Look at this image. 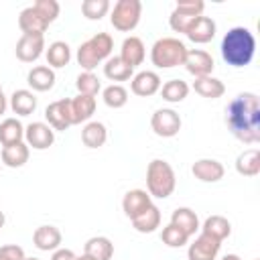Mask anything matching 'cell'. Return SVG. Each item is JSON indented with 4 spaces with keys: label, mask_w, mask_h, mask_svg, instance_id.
I'll return each mask as SVG.
<instances>
[{
    "label": "cell",
    "mask_w": 260,
    "mask_h": 260,
    "mask_svg": "<svg viewBox=\"0 0 260 260\" xmlns=\"http://www.w3.org/2000/svg\"><path fill=\"white\" fill-rule=\"evenodd\" d=\"M28 144L26 142H16V144H8V146H2V152H0V158L6 167L10 169H18L22 167L26 160H28Z\"/></svg>",
    "instance_id": "obj_23"
},
{
    "label": "cell",
    "mask_w": 260,
    "mask_h": 260,
    "mask_svg": "<svg viewBox=\"0 0 260 260\" xmlns=\"http://www.w3.org/2000/svg\"><path fill=\"white\" fill-rule=\"evenodd\" d=\"M171 223L177 225L179 230H183L187 236H193L199 230V217L189 207H177L171 215Z\"/></svg>",
    "instance_id": "obj_28"
},
{
    "label": "cell",
    "mask_w": 260,
    "mask_h": 260,
    "mask_svg": "<svg viewBox=\"0 0 260 260\" xmlns=\"http://www.w3.org/2000/svg\"><path fill=\"white\" fill-rule=\"evenodd\" d=\"M221 260H242V258H240L238 254H225V256H223Z\"/></svg>",
    "instance_id": "obj_44"
},
{
    "label": "cell",
    "mask_w": 260,
    "mask_h": 260,
    "mask_svg": "<svg viewBox=\"0 0 260 260\" xmlns=\"http://www.w3.org/2000/svg\"><path fill=\"white\" fill-rule=\"evenodd\" d=\"M6 112V95H4V91H2V85H0V116Z\"/></svg>",
    "instance_id": "obj_43"
},
{
    "label": "cell",
    "mask_w": 260,
    "mask_h": 260,
    "mask_svg": "<svg viewBox=\"0 0 260 260\" xmlns=\"http://www.w3.org/2000/svg\"><path fill=\"white\" fill-rule=\"evenodd\" d=\"M24 260H39V258H24Z\"/></svg>",
    "instance_id": "obj_47"
},
{
    "label": "cell",
    "mask_w": 260,
    "mask_h": 260,
    "mask_svg": "<svg viewBox=\"0 0 260 260\" xmlns=\"http://www.w3.org/2000/svg\"><path fill=\"white\" fill-rule=\"evenodd\" d=\"M193 89L201 95V98H209V100H217L223 95L225 91V85L221 79L217 77H211V75H205V77H197L193 81Z\"/></svg>",
    "instance_id": "obj_26"
},
{
    "label": "cell",
    "mask_w": 260,
    "mask_h": 260,
    "mask_svg": "<svg viewBox=\"0 0 260 260\" xmlns=\"http://www.w3.org/2000/svg\"><path fill=\"white\" fill-rule=\"evenodd\" d=\"M108 10H110L108 0H83L81 2V12L89 20H100L102 16H106Z\"/></svg>",
    "instance_id": "obj_38"
},
{
    "label": "cell",
    "mask_w": 260,
    "mask_h": 260,
    "mask_svg": "<svg viewBox=\"0 0 260 260\" xmlns=\"http://www.w3.org/2000/svg\"><path fill=\"white\" fill-rule=\"evenodd\" d=\"M104 102H106L108 108H114V110L126 106V102H128V91H126V87H122L120 83L108 85V87L104 89Z\"/></svg>",
    "instance_id": "obj_37"
},
{
    "label": "cell",
    "mask_w": 260,
    "mask_h": 260,
    "mask_svg": "<svg viewBox=\"0 0 260 260\" xmlns=\"http://www.w3.org/2000/svg\"><path fill=\"white\" fill-rule=\"evenodd\" d=\"M47 63H49V67L53 69V67H65L67 63H69V59H71V49H69V45L65 43V41H55V43H51L49 45V49H47Z\"/></svg>",
    "instance_id": "obj_33"
},
{
    "label": "cell",
    "mask_w": 260,
    "mask_h": 260,
    "mask_svg": "<svg viewBox=\"0 0 260 260\" xmlns=\"http://www.w3.org/2000/svg\"><path fill=\"white\" fill-rule=\"evenodd\" d=\"M183 65H185V69H187L191 75H195V79H197V77L211 75V71H213V67H215L213 57H211L207 51H203V49H191V51H187Z\"/></svg>",
    "instance_id": "obj_10"
},
{
    "label": "cell",
    "mask_w": 260,
    "mask_h": 260,
    "mask_svg": "<svg viewBox=\"0 0 260 260\" xmlns=\"http://www.w3.org/2000/svg\"><path fill=\"white\" fill-rule=\"evenodd\" d=\"M95 112V98L91 95H81L77 93L71 100V122L73 124H81L87 122Z\"/></svg>",
    "instance_id": "obj_22"
},
{
    "label": "cell",
    "mask_w": 260,
    "mask_h": 260,
    "mask_svg": "<svg viewBox=\"0 0 260 260\" xmlns=\"http://www.w3.org/2000/svg\"><path fill=\"white\" fill-rule=\"evenodd\" d=\"M150 205H152L150 195H148V191H144V189H132V191H128V193L124 195V199H122V209H124V213H126L130 219L138 217V215H140L142 211H146Z\"/></svg>",
    "instance_id": "obj_14"
},
{
    "label": "cell",
    "mask_w": 260,
    "mask_h": 260,
    "mask_svg": "<svg viewBox=\"0 0 260 260\" xmlns=\"http://www.w3.org/2000/svg\"><path fill=\"white\" fill-rule=\"evenodd\" d=\"M201 234H207L215 240H225L230 234H232V223L223 217V215H209L205 221H203V228H201Z\"/></svg>",
    "instance_id": "obj_30"
},
{
    "label": "cell",
    "mask_w": 260,
    "mask_h": 260,
    "mask_svg": "<svg viewBox=\"0 0 260 260\" xmlns=\"http://www.w3.org/2000/svg\"><path fill=\"white\" fill-rule=\"evenodd\" d=\"M45 35H22L16 43V57L24 63H32L43 55Z\"/></svg>",
    "instance_id": "obj_12"
},
{
    "label": "cell",
    "mask_w": 260,
    "mask_h": 260,
    "mask_svg": "<svg viewBox=\"0 0 260 260\" xmlns=\"http://www.w3.org/2000/svg\"><path fill=\"white\" fill-rule=\"evenodd\" d=\"M203 8H205V4H203L201 0L179 2V4L175 6V10L171 12V16H169L171 28H173L175 32H185L187 26H189L197 16L203 14Z\"/></svg>",
    "instance_id": "obj_7"
},
{
    "label": "cell",
    "mask_w": 260,
    "mask_h": 260,
    "mask_svg": "<svg viewBox=\"0 0 260 260\" xmlns=\"http://www.w3.org/2000/svg\"><path fill=\"white\" fill-rule=\"evenodd\" d=\"M51 260H75V254L69 248H57L51 256Z\"/></svg>",
    "instance_id": "obj_42"
},
{
    "label": "cell",
    "mask_w": 260,
    "mask_h": 260,
    "mask_svg": "<svg viewBox=\"0 0 260 260\" xmlns=\"http://www.w3.org/2000/svg\"><path fill=\"white\" fill-rule=\"evenodd\" d=\"M219 246H221L219 240H215L207 234H199L195 238V242L189 246L187 256H189V260H215Z\"/></svg>",
    "instance_id": "obj_13"
},
{
    "label": "cell",
    "mask_w": 260,
    "mask_h": 260,
    "mask_svg": "<svg viewBox=\"0 0 260 260\" xmlns=\"http://www.w3.org/2000/svg\"><path fill=\"white\" fill-rule=\"evenodd\" d=\"M132 73H134V69L130 65H126L120 59V55L118 57H110L106 61V65H104V75L108 79H112V81H126V79L132 77Z\"/></svg>",
    "instance_id": "obj_34"
},
{
    "label": "cell",
    "mask_w": 260,
    "mask_h": 260,
    "mask_svg": "<svg viewBox=\"0 0 260 260\" xmlns=\"http://www.w3.org/2000/svg\"><path fill=\"white\" fill-rule=\"evenodd\" d=\"M32 8L41 14L43 20H47L49 24L59 16V2L57 0H37L32 4Z\"/></svg>",
    "instance_id": "obj_40"
},
{
    "label": "cell",
    "mask_w": 260,
    "mask_h": 260,
    "mask_svg": "<svg viewBox=\"0 0 260 260\" xmlns=\"http://www.w3.org/2000/svg\"><path fill=\"white\" fill-rule=\"evenodd\" d=\"M61 232L55 225H39L32 234V244L43 252H55L61 246Z\"/></svg>",
    "instance_id": "obj_17"
},
{
    "label": "cell",
    "mask_w": 260,
    "mask_h": 260,
    "mask_svg": "<svg viewBox=\"0 0 260 260\" xmlns=\"http://www.w3.org/2000/svg\"><path fill=\"white\" fill-rule=\"evenodd\" d=\"M10 108L18 116H28L37 110V95L30 89H16L10 95Z\"/></svg>",
    "instance_id": "obj_27"
},
{
    "label": "cell",
    "mask_w": 260,
    "mask_h": 260,
    "mask_svg": "<svg viewBox=\"0 0 260 260\" xmlns=\"http://www.w3.org/2000/svg\"><path fill=\"white\" fill-rule=\"evenodd\" d=\"M75 87H77V91L81 95H91L93 98L102 89V83H100V79H98V75L93 71H83V73L77 75Z\"/></svg>",
    "instance_id": "obj_36"
},
{
    "label": "cell",
    "mask_w": 260,
    "mask_h": 260,
    "mask_svg": "<svg viewBox=\"0 0 260 260\" xmlns=\"http://www.w3.org/2000/svg\"><path fill=\"white\" fill-rule=\"evenodd\" d=\"M75 260H93V258H89L87 254H81V256H75Z\"/></svg>",
    "instance_id": "obj_46"
},
{
    "label": "cell",
    "mask_w": 260,
    "mask_h": 260,
    "mask_svg": "<svg viewBox=\"0 0 260 260\" xmlns=\"http://www.w3.org/2000/svg\"><path fill=\"white\" fill-rule=\"evenodd\" d=\"M0 258H4V260H24L26 256H24V250L20 246L6 244V246L0 248Z\"/></svg>",
    "instance_id": "obj_41"
},
{
    "label": "cell",
    "mask_w": 260,
    "mask_h": 260,
    "mask_svg": "<svg viewBox=\"0 0 260 260\" xmlns=\"http://www.w3.org/2000/svg\"><path fill=\"white\" fill-rule=\"evenodd\" d=\"M83 254H87L93 260H110L114 254V244L106 236H93L85 242Z\"/></svg>",
    "instance_id": "obj_25"
},
{
    "label": "cell",
    "mask_w": 260,
    "mask_h": 260,
    "mask_svg": "<svg viewBox=\"0 0 260 260\" xmlns=\"http://www.w3.org/2000/svg\"><path fill=\"white\" fill-rule=\"evenodd\" d=\"M132 225L140 234H150L160 225V211L156 205H150L146 211H142L138 217L132 219Z\"/></svg>",
    "instance_id": "obj_32"
},
{
    "label": "cell",
    "mask_w": 260,
    "mask_h": 260,
    "mask_svg": "<svg viewBox=\"0 0 260 260\" xmlns=\"http://www.w3.org/2000/svg\"><path fill=\"white\" fill-rule=\"evenodd\" d=\"M24 140L37 150H45L55 142V130L45 122H30L24 128Z\"/></svg>",
    "instance_id": "obj_11"
},
{
    "label": "cell",
    "mask_w": 260,
    "mask_h": 260,
    "mask_svg": "<svg viewBox=\"0 0 260 260\" xmlns=\"http://www.w3.org/2000/svg\"><path fill=\"white\" fill-rule=\"evenodd\" d=\"M221 57L232 67H246L256 53V39L250 28L234 26L221 39Z\"/></svg>",
    "instance_id": "obj_2"
},
{
    "label": "cell",
    "mask_w": 260,
    "mask_h": 260,
    "mask_svg": "<svg viewBox=\"0 0 260 260\" xmlns=\"http://www.w3.org/2000/svg\"><path fill=\"white\" fill-rule=\"evenodd\" d=\"M45 118L53 130H67L71 122V100L63 98L57 102H51L45 110Z\"/></svg>",
    "instance_id": "obj_9"
},
{
    "label": "cell",
    "mask_w": 260,
    "mask_h": 260,
    "mask_svg": "<svg viewBox=\"0 0 260 260\" xmlns=\"http://www.w3.org/2000/svg\"><path fill=\"white\" fill-rule=\"evenodd\" d=\"M160 240H162L167 246H171V248H181V246H185V244H187L189 236H187L183 230H179L177 225L169 223V225H165V228H162Z\"/></svg>",
    "instance_id": "obj_39"
},
{
    "label": "cell",
    "mask_w": 260,
    "mask_h": 260,
    "mask_svg": "<svg viewBox=\"0 0 260 260\" xmlns=\"http://www.w3.org/2000/svg\"><path fill=\"white\" fill-rule=\"evenodd\" d=\"M187 93H189V85H187L183 79H171V81H167V83L160 87L162 100H167V102H171V104L183 102V100L187 98Z\"/></svg>",
    "instance_id": "obj_35"
},
{
    "label": "cell",
    "mask_w": 260,
    "mask_h": 260,
    "mask_svg": "<svg viewBox=\"0 0 260 260\" xmlns=\"http://www.w3.org/2000/svg\"><path fill=\"white\" fill-rule=\"evenodd\" d=\"M18 26L22 30V35H43L49 26L47 20L41 18V14L32 8V6H26L24 10H20L18 14Z\"/></svg>",
    "instance_id": "obj_19"
},
{
    "label": "cell",
    "mask_w": 260,
    "mask_h": 260,
    "mask_svg": "<svg viewBox=\"0 0 260 260\" xmlns=\"http://www.w3.org/2000/svg\"><path fill=\"white\" fill-rule=\"evenodd\" d=\"M114 49V39L108 32H98L91 39H87L85 43L79 45L77 49V63L81 65V69L85 71H93L98 67V63H102L104 59L110 57Z\"/></svg>",
    "instance_id": "obj_4"
},
{
    "label": "cell",
    "mask_w": 260,
    "mask_h": 260,
    "mask_svg": "<svg viewBox=\"0 0 260 260\" xmlns=\"http://www.w3.org/2000/svg\"><path fill=\"white\" fill-rule=\"evenodd\" d=\"M187 39L193 43H209L215 37V20L209 16H197L185 30Z\"/></svg>",
    "instance_id": "obj_15"
},
{
    "label": "cell",
    "mask_w": 260,
    "mask_h": 260,
    "mask_svg": "<svg viewBox=\"0 0 260 260\" xmlns=\"http://www.w3.org/2000/svg\"><path fill=\"white\" fill-rule=\"evenodd\" d=\"M22 138H24V128L16 118H6V120L0 122V142H2V146L22 142Z\"/></svg>",
    "instance_id": "obj_31"
},
{
    "label": "cell",
    "mask_w": 260,
    "mask_h": 260,
    "mask_svg": "<svg viewBox=\"0 0 260 260\" xmlns=\"http://www.w3.org/2000/svg\"><path fill=\"white\" fill-rule=\"evenodd\" d=\"M130 87H132V91L136 95L148 98V95H154L160 89V77L154 71H140V73H136L132 77Z\"/></svg>",
    "instance_id": "obj_18"
},
{
    "label": "cell",
    "mask_w": 260,
    "mask_h": 260,
    "mask_svg": "<svg viewBox=\"0 0 260 260\" xmlns=\"http://www.w3.org/2000/svg\"><path fill=\"white\" fill-rule=\"evenodd\" d=\"M191 173L203 183H215L223 177V165L215 158H199L193 162Z\"/></svg>",
    "instance_id": "obj_16"
},
{
    "label": "cell",
    "mask_w": 260,
    "mask_h": 260,
    "mask_svg": "<svg viewBox=\"0 0 260 260\" xmlns=\"http://www.w3.org/2000/svg\"><path fill=\"white\" fill-rule=\"evenodd\" d=\"M236 171L244 177H256L260 173V150L248 148L238 154L236 158Z\"/></svg>",
    "instance_id": "obj_24"
},
{
    "label": "cell",
    "mask_w": 260,
    "mask_h": 260,
    "mask_svg": "<svg viewBox=\"0 0 260 260\" xmlns=\"http://www.w3.org/2000/svg\"><path fill=\"white\" fill-rule=\"evenodd\" d=\"M4 221H6V215H4V211L0 209V230L4 228Z\"/></svg>",
    "instance_id": "obj_45"
},
{
    "label": "cell",
    "mask_w": 260,
    "mask_h": 260,
    "mask_svg": "<svg viewBox=\"0 0 260 260\" xmlns=\"http://www.w3.org/2000/svg\"><path fill=\"white\" fill-rule=\"evenodd\" d=\"M225 124L230 132L246 144L260 140V102L252 91L238 93L225 108Z\"/></svg>",
    "instance_id": "obj_1"
},
{
    "label": "cell",
    "mask_w": 260,
    "mask_h": 260,
    "mask_svg": "<svg viewBox=\"0 0 260 260\" xmlns=\"http://www.w3.org/2000/svg\"><path fill=\"white\" fill-rule=\"evenodd\" d=\"M150 126H152L156 136L171 138V136H177L181 130V116L171 108H162V110H156L152 114Z\"/></svg>",
    "instance_id": "obj_8"
},
{
    "label": "cell",
    "mask_w": 260,
    "mask_h": 260,
    "mask_svg": "<svg viewBox=\"0 0 260 260\" xmlns=\"http://www.w3.org/2000/svg\"><path fill=\"white\" fill-rule=\"evenodd\" d=\"M106 138H108V130H106V126L102 122H87L83 126V130H81V140H83V144L87 148L104 146Z\"/></svg>",
    "instance_id": "obj_29"
},
{
    "label": "cell",
    "mask_w": 260,
    "mask_h": 260,
    "mask_svg": "<svg viewBox=\"0 0 260 260\" xmlns=\"http://www.w3.org/2000/svg\"><path fill=\"white\" fill-rule=\"evenodd\" d=\"M26 83L35 89V91H49L55 85V71L47 65H37L28 71L26 75Z\"/></svg>",
    "instance_id": "obj_21"
},
{
    "label": "cell",
    "mask_w": 260,
    "mask_h": 260,
    "mask_svg": "<svg viewBox=\"0 0 260 260\" xmlns=\"http://www.w3.org/2000/svg\"><path fill=\"white\" fill-rule=\"evenodd\" d=\"M144 55H146L144 43H142L138 37H128V39H124L122 51H120V59H122L126 65H130V67L134 69L136 65H140V63L144 61Z\"/></svg>",
    "instance_id": "obj_20"
},
{
    "label": "cell",
    "mask_w": 260,
    "mask_h": 260,
    "mask_svg": "<svg viewBox=\"0 0 260 260\" xmlns=\"http://www.w3.org/2000/svg\"><path fill=\"white\" fill-rule=\"evenodd\" d=\"M187 47L183 41L175 39V37H162L158 39L152 49H150V61L152 65L160 67V69H169V67H177L183 65L185 55H187Z\"/></svg>",
    "instance_id": "obj_5"
},
{
    "label": "cell",
    "mask_w": 260,
    "mask_h": 260,
    "mask_svg": "<svg viewBox=\"0 0 260 260\" xmlns=\"http://www.w3.org/2000/svg\"><path fill=\"white\" fill-rule=\"evenodd\" d=\"M175 185H177L175 171L167 160L154 158V160L148 162V167H146V189H148V195L158 197V199H167L175 191Z\"/></svg>",
    "instance_id": "obj_3"
},
{
    "label": "cell",
    "mask_w": 260,
    "mask_h": 260,
    "mask_svg": "<svg viewBox=\"0 0 260 260\" xmlns=\"http://www.w3.org/2000/svg\"><path fill=\"white\" fill-rule=\"evenodd\" d=\"M0 260H4V258H0Z\"/></svg>",
    "instance_id": "obj_48"
},
{
    "label": "cell",
    "mask_w": 260,
    "mask_h": 260,
    "mask_svg": "<svg viewBox=\"0 0 260 260\" xmlns=\"http://www.w3.org/2000/svg\"><path fill=\"white\" fill-rule=\"evenodd\" d=\"M140 12H142V2L140 0H118L114 4L112 16H110L112 26L116 30L128 32V30H132L138 24Z\"/></svg>",
    "instance_id": "obj_6"
}]
</instances>
